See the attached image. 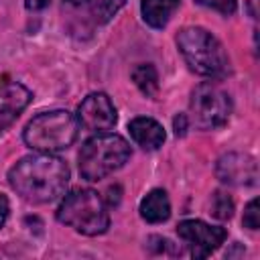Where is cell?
Instances as JSON below:
<instances>
[{
	"mask_svg": "<svg viewBox=\"0 0 260 260\" xmlns=\"http://www.w3.org/2000/svg\"><path fill=\"white\" fill-rule=\"evenodd\" d=\"M10 187L30 203L59 199L69 185V167L53 152H37L20 158L8 171Z\"/></svg>",
	"mask_w": 260,
	"mask_h": 260,
	"instance_id": "cell-1",
	"label": "cell"
},
{
	"mask_svg": "<svg viewBox=\"0 0 260 260\" xmlns=\"http://www.w3.org/2000/svg\"><path fill=\"white\" fill-rule=\"evenodd\" d=\"M177 47L187 65L205 77H223L230 71V59L221 43L201 26H187L177 35Z\"/></svg>",
	"mask_w": 260,
	"mask_h": 260,
	"instance_id": "cell-2",
	"label": "cell"
},
{
	"mask_svg": "<svg viewBox=\"0 0 260 260\" xmlns=\"http://www.w3.org/2000/svg\"><path fill=\"white\" fill-rule=\"evenodd\" d=\"M79 122L67 110L37 114L22 132L24 144L37 152H59L69 148L77 138Z\"/></svg>",
	"mask_w": 260,
	"mask_h": 260,
	"instance_id": "cell-3",
	"label": "cell"
},
{
	"mask_svg": "<svg viewBox=\"0 0 260 260\" xmlns=\"http://www.w3.org/2000/svg\"><path fill=\"white\" fill-rule=\"evenodd\" d=\"M130 158V144L112 132H98L79 150V173L85 181H100Z\"/></svg>",
	"mask_w": 260,
	"mask_h": 260,
	"instance_id": "cell-4",
	"label": "cell"
},
{
	"mask_svg": "<svg viewBox=\"0 0 260 260\" xmlns=\"http://www.w3.org/2000/svg\"><path fill=\"white\" fill-rule=\"evenodd\" d=\"M57 219L83 236H100L110 225V215L102 195L93 189H73L57 209Z\"/></svg>",
	"mask_w": 260,
	"mask_h": 260,
	"instance_id": "cell-5",
	"label": "cell"
},
{
	"mask_svg": "<svg viewBox=\"0 0 260 260\" xmlns=\"http://www.w3.org/2000/svg\"><path fill=\"white\" fill-rule=\"evenodd\" d=\"M189 108L195 126L203 130H213L228 122L232 114V100L219 85L205 81L193 89Z\"/></svg>",
	"mask_w": 260,
	"mask_h": 260,
	"instance_id": "cell-6",
	"label": "cell"
},
{
	"mask_svg": "<svg viewBox=\"0 0 260 260\" xmlns=\"http://www.w3.org/2000/svg\"><path fill=\"white\" fill-rule=\"evenodd\" d=\"M177 234L189 244L193 258H207L228 238V232L223 228L209 225V223H205L201 219H185V221H181L177 225Z\"/></svg>",
	"mask_w": 260,
	"mask_h": 260,
	"instance_id": "cell-7",
	"label": "cell"
},
{
	"mask_svg": "<svg viewBox=\"0 0 260 260\" xmlns=\"http://www.w3.org/2000/svg\"><path fill=\"white\" fill-rule=\"evenodd\" d=\"M116 120V108L112 100L102 91L89 93L77 108V122L89 132H108L114 128Z\"/></svg>",
	"mask_w": 260,
	"mask_h": 260,
	"instance_id": "cell-8",
	"label": "cell"
},
{
	"mask_svg": "<svg viewBox=\"0 0 260 260\" xmlns=\"http://www.w3.org/2000/svg\"><path fill=\"white\" fill-rule=\"evenodd\" d=\"M215 173L223 183L236 187H252L258 183V165L256 158L250 154H240V152L223 154L217 160Z\"/></svg>",
	"mask_w": 260,
	"mask_h": 260,
	"instance_id": "cell-9",
	"label": "cell"
},
{
	"mask_svg": "<svg viewBox=\"0 0 260 260\" xmlns=\"http://www.w3.org/2000/svg\"><path fill=\"white\" fill-rule=\"evenodd\" d=\"M32 93L22 83H4L0 85V132L6 130L20 112L28 106Z\"/></svg>",
	"mask_w": 260,
	"mask_h": 260,
	"instance_id": "cell-10",
	"label": "cell"
},
{
	"mask_svg": "<svg viewBox=\"0 0 260 260\" xmlns=\"http://www.w3.org/2000/svg\"><path fill=\"white\" fill-rule=\"evenodd\" d=\"M128 130H130V136L132 140L142 146L144 150H156L158 146H162L165 142V130L162 126L152 120V118H146V116H138L134 118L130 124H128Z\"/></svg>",
	"mask_w": 260,
	"mask_h": 260,
	"instance_id": "cell-11",
	"label": "cell"
},
{
	"mask_svg": "<svg viewBox=\"0 0 260 260\" xmlns=\"http://www.w3.org/2000/svg\"><path fill=\"white\" fill-rule=\"evenodd\" d=\"M140 215L148 223H160L167 221L171 215V203L162 189H152L142 201H140Z\"/></svg>",
	"mask_w": 260,
	"mask_h": 260,
	"instance_id": "cell-12",
	"label": "cell"
},
{
	"mask_svg": "<svg viewBox=\"0 0 260 260\" xmlns=\"http://www.w3.org/2000/svg\"><path fill=\"white\" fill-rule=\"evenodd\" d=\"M179 8V0H142V18L152 28H165L173 12Z\"/></svg>",
	"mask_w": 260,
	"mask_h": 260,
	"instance_id": "cell-13",
	"label": "cell"
},
{
	"mask_svg": "<svg viewBox=\"0 0 260 260\" xmlns=\"http://www.w3.org/2000/svg\"><path fill=\"white\" fill-rule=\"evenodd\" d=\"M132 79L136 87L146 95V98H156L158 93V75L156 69L150 63H140L132 69Z\"/></svg>",
	"mask_w": 260,
	"mask_h": 260,
	"instance_id": "cell-14",
	"label": "cell"
},
{
	"mask_svg": "<svg viewBox=\"0 0 260 260\" xmlns=\"http://www.w3.org/2000/svg\"><path fill=\"white\" fill-rule=\"evenodd\" d=\"M211 213L217 217V219H230L232 213H234V201L230 195L221 193V191H215L213 197H211Z\"/></svg>",
	"mask_w": 260,
	"mask_h": 260,
	"instance_id": "cell-15",
	"label": "cell"
},
{
	"mask_svg": "<svg viewBox=\"0 0 260 260\" xmlns=\"http://www.w3.org/2000/svg\"><path fill=\"white\" fill-rule=\"evenodd\" d=\"M124 6V0H98L95 4H93V10H91V14H93V18L98 20V22H108L120 8Z\"/></svg>",
	"mask_w": 260,
	"mask_h": 260,
	"instance_id": "cell-16",
	"label": "cell"
},
{
	"mask_svg": "<svg viewBox=\"0 0 260 260\" xmlns=\"http://www.w3.org/2000/svg\"><path fill=\"white\" fill-rule=\"evenodd\" d=\"M197 4L205 6V8H211V10H217L221 14H234L236 8H238V0H195Z\"/></svg>",
	"mask_w": 260,
	"mask_h": 260,
	"instance_id": "cell-17",
	"label": "cell"
},
{
	"mask_svg": "<svg viewBox=\"0 0 260 260\" xmlns=\"http://www.w3.org/2000/svg\"><path fill=\"white\" fill-rule=\"evenodd\" d=\"M244 225L250 228V230H258L260 225V205H258V199H252L246 209H244Z\"/></svg>",
	"mask_w": 260,
	"mask_h": 260,
	"instance_id": "cell-18",
	"label": "cell"
},
{
	"mask_svg": "<svg viewBox=\"0 0 260 260\" xmlns=\"http://www.w3.org/2000/svg\"><path fill=\"white\" fill-rule=\"evenodd\" d=\"M8 211H10L8 199H6V195L0 193V228L4 225V221H6V217H8Z\"/></svg>",
	"mask_w": 260,
	"mask_h": 260,
	"instance_id": "cell-19",
	"label": "cell"
},
{
	"mask_svg": "<svg viewBox=\"0 0 260 260\" xmlns=\"http://www.w3.org/2000/svg\"><path fill=\"white\" fill-rule=\"evenodd\" d=\"M185 128H187V116L185 114H179L175 118V134L177 136H183L185 134Z\"/></svg>",
	"mask_w": 260,
	"mask_h": 260,
	"instance_id": "cell-20",
	"label": "cell"
},
{
	"mask_svg": "<svg viewBox=\"0 0 260 260\" xmlns=\"http://www.w3.org/2000/svg\"><path fill=\"white\" fill-rule=\"evenodd\" d=\"M49 4V0H24V6L28 10H43Z\"/></svg>",
	"mask_w": 260,
	"mask_h": 260,
	"instance_id": "cell-21",
	"label": "cell"
},
{
	"mask_svg": "<svg viewBox=\"0 0 260 260\" xmlns=\"http://www.w3.org/2000/svg\"><path fill=\"white\" fill-rule=\"evenodd\" d=\"M118 193H120V187H110V189H108V197H106V201H108L110 205H116V203L120 201V195H118Z\"/></svg>",
	"mask_w": 260,
	"mask_h": 260,
	"instance_id": "cell-22",
	"label": "cell"
},
{
	"mask_svg": "<svg viewBox=\"0 0 260 260\" xmlns=\"http://www.w3.org/2000/svg\"><path fill=\"white\" fill-rule=\"evenodd\" d=\"M69 4H83V2H87V0H67Z\"/></svg>",
	"mask_w": 260,
	"mask_h": 260,
	"instance_id": "cell-23",
	"label": "cell"
}]
</instances>
